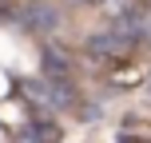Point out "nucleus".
I'll list each match as a JSON object with an SVG mask.
<instances>
[{
    "mask_svg": "<svg viewBox=\"0 0 151 143\" xmlns=\"http://www.w3.org/2000/svg\"><path fill=\"white\" fill-rule=\"evenodd\" d=\"M24 12H28V16H24V24H36V28H52V24L60 20V16H56L48 4H28Z\"/></svg>",
    "mask_w": 151,
    "mask_h": 143,
    "instance_id": "nucleus-3",
    "label": "nucleus"
},
{
    "mask_svg": "<svg viewBox=\"0 0 151 143\" xmlns=\"http://www.w3.org/2000/svg\"><path fill=\"white\" fill-rule=\"evenodd\" d=\"M24 96L36 99V103H44V107H56L64 91H60V88H48L44 80H28V83H24Z\"/></svg>",
    "mask_w": 151,
    "mask_h": 143,
    "instance_id": "nucleus-2",
    "label": "nucleus"
},
{
    "mask_svg": "<svg viewBox=\"0 0 151 143\" xmlns=\"http://www.w3.org/2000/svg\"><path fill=\"white\" fill-rule=\"evenodd\" d=\"M88 48H91L96 56H119V52H127L131 44H127L115 28H104V32H96V36H88Z\"/></svg>",
    "mask_w": 151,
    "mask_h": 143,
    "instance_id": "nucleus-1",
    "label": "nucleus"
}]
</instances>
